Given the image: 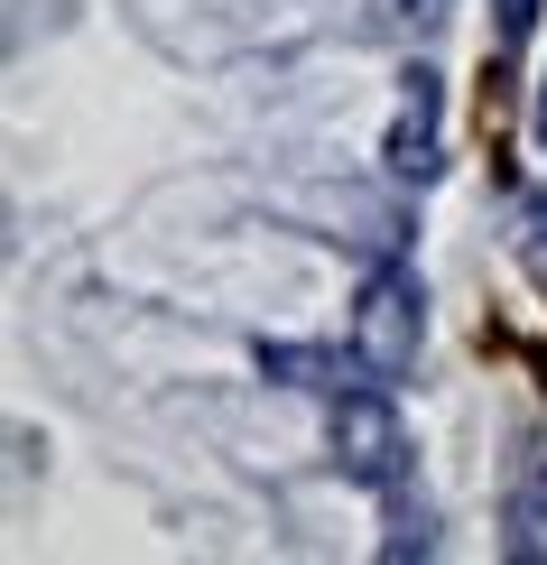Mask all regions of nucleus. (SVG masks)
Masks as SVG:
<instances>
[{
	"instance_id": "f257e3e1",
	"label": "nucleus",
	"mask_w": 547,
	"mask_h": 565,
	"mask_svg": "<svg viewBox=\"0 0 547 565\" xmlns=\"http://www.w3.org/2000/svg\"><path fill=\"white\" fill-rule=\"evenodd\" d=\"M418 343H427V288L418 269H371L362 297H353V371L362 381H409L418 371Z\"/></svg>"
},
{
	"instance_id": "f03ea898",
	"label": "nucleus",
	"mask_w": 547,
	"mask_h": 565,
	"mask_svg": "<svg viewBox=\"0 0 547 565\" xmlns=\"http://www.w3.org/2000/svg\"><path fill=\"white\" fill-rule=\"evenodd\" d=\"M335 463L362 491H390L409 473V427H399V408L380 390H335Z\"/></svg>"
},
{
	"instance_id": "7ed1b4c3",
	"label": "nucleus",
	"mask_w": 547,
	"mask_h": 565,
	"mask_svg": "<svg viewBox=\"0 0 547 565\" xmlns=\"http://www.w3.org/2000/svg\"><path fill=\"white\" fill-rule=\"evenodd\" d=\"M436 111H445V93H436V75H409V103H399V130H390V177H409V185H427L445 168L436 158Z\"/></svg>"
},
{
	"instance_id": "20e7f679",
	"label": "nucleus",
	"mask_w": 547,
	"mask_h": 565,
	"mask_svg": "<svg viewBox=\"0 0 547 565\" xmlns=\"http://www.w3.org/2000/svg\"><path fill=\"white\" fill-rule=\"evenodd\" d=\"M260 371L288 381V390H344V362L316 352V343H260Z\"/></svg>"
},
{
	"instance_id": "39448f33",
	"label": "nucleus",
	"mask_w": 547,
	"mask_h": 565,
	"mask_svg": "<svg viewBox=\"0 0 547 565\" xmlns=\"http://www.w3.org/2000/svg\"><path fill=\"white\" fill-rule=\"evenodd\" d=\"M511 242H519V260L538 269V288H547V204L538 195H519V232H511Z\"/></svg>"
},
{
	"instance_id": "423d86ee",
	"label": "nucleus",
	"mask_w": 547,
	"mask_h": 565,
	"mask_svg": "<svg viewBox=\"0 0 547 565\" xmlns=\"http://www.w3.org/2000/svg\"><path fill=\"white\" fill-rule=\"evenodd\" d=\"M538 10H547V0H492V19H502V46H529V38H538Z\"/></svg>"
},
{
	"instance_id": "0eeeda50",
	"label": "nucleus",
	"mask_w": 547,
	"mask_h": 565,
	"mask_svg": "<svg viewBox=\"0 0 547 565\" xmlns=\"http://www.w3.org/2000/svg\"><path fill=\"white\" fill-rule=\"evenodd\" d=\"M538 139H547V93H538Z\"/></svg>"
},
{
	"instance_id": "6e6552de",
	"label": "nucleus",
	"mask_w": 547,
	"mask_h": 565,
	"mask_svg": "<svg viewBox=\"0 0 547 565\" xmlns=\"http://www.w3.org/2000/svg\"><path fill=\"white\" fill-rule=\"evenodd\" d=\"M390 10H418V0H390Z\"/></svg>"
}]
</instances>
